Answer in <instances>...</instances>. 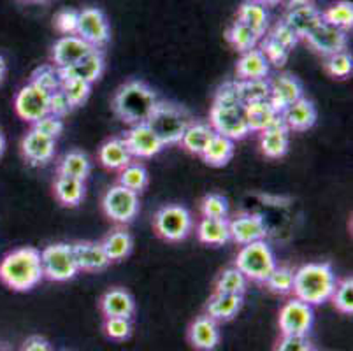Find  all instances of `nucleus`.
I'll list each match as a JSON object with an SVG mask.
<instances>
[{
  "mask_svg": "<svg viewBox=\"0 0 353 351\" xmlns=\"http://www.w3.org/2000/svg\"><path fill=\"white\" fill-rule=\"evenodd\" d=\"M210 125L214 134L225 135L234 143L252 134L248 128V120H246V104L237 95L234 81L225 83L216 92L210 112Z\"/></svg>",
  "mask_w": 353,
  "mask_h": 351,
  "instance_id": "obj_1",
  "label": "nucleus"
},
{
  "mask_svg": "<svg viewBox=\"0 0 353 351\" xmlns=\"http://www.w3.org/2000/svg\"><path fill=\"white\" fill-rule=\"evenodd\" d=\"M43 279L41 251L37 248H18L0 260V281L14 292H30Z\"/></svg>",
  "mask_w": 353,
  "mask_h": 351,
  "instance_id": "obj_2",
  "label": "nucleus"
},
{
  "mask_svg": "<svg viewBox=\"0 0 353 351\" xmlns=\"http://www.w3.org/2000/svg\"><path fill=\"white\" fill-rule=\"evenodd\" d=\"M159 97L150 85L132 79L121 85L113 97V112L127 125L146 123L155 109Z\"/></svg>",
  "mask_w": 353,
  "mask_h": 351,
  "instance_id": "obj_3",
  "label": "nucleus"
},
{
  "mask_svg": "<svg viewBox=\"0 0 353 351\" xmlns=\"http://www.w3.org/2000/svg\"><path fill=\"white\" fill-rule=\"evenodd\" d=\"M336 285H338V279L330 263H306L295 270L292 294L295 299L306 304L320 305L330 301Z\"/></svg>",
  "mask_w": 353,
  "mask_h": 351,
  "instance_id": "obj_4",
  "label": "nucleus"
},
{
  "mask_svg": "<svg viewBox=\"0 0 353 351\" xmlns=\"http://www.w3.org/2000/svg\"><path fill=\"white\" fill-rule=\"evenodd\" d=\"M194 121V116L187 108L174 102L159 101L146 123L165 146H172V144H179L185 130Z\"/></svg>",
  "mask_w": 353,
  "mask_h": 351,
  "instance_id": "obj_5",
  "label": "nucleus"
},
{
  "mask_svg": "<svg viewBox=\"0 0 353 351\" xmlns=\"http://www.w3.org/2000/svg\"><path fill=\"white\" fill-rule=\"evenodd\" d=\"M234 267H237L248 281L265 283L269 274L278 267V262L272 248L264 239L241 246Z\"/></svg>",
  "mask_w": 353,
  "mask_h": 351,
  "instance_id": "obj_6",
  "label": "nucleus"
},
{
  "mask_svg": "<svg viewBox=\"0 0 353 351\" xmlns=\"http://www.w3.org/2000/svg\"><path fill=\"white\" fill-rule=\"evenodd\" d=\"M41 265L44 278L57 283L69 281L79 272L72 244L67 243H54L44 248L41 251Z\"/></svg>",
  "mask_w": 353,
  "mask_h": 351,
  "instance_id": "obj_7",
  "label": "nucleus"
},
{
  "mask_svg": "<svg viewBox=\"0 0 353 351\" xmlns=\"http://www.w3.org/2000/svg\"><path fill=\"white\" fill-rule=\"evenodd\" d=\"M153 227L163 241L179 243L187 239L194 228V218L185 205L167 204L157 211L153 218Z\"/></svg>",
  "mask_w": 353,
  "mask_h": 351,
  "instance_id": "obj_8",
  "label": "nucleus"
},
{
  "mask_svg": "<svg viewBox=\"0 0 353 351\" xmlns=\"http://www.w3.org/2000/svg\"><path fill=\"white\" fill-rule=\"evenodd\" d=\"M139 193L125 188L121 185H113L102 197V209L105 217L114 223L128 225L139 214Z\"/></svg>",
  "mask_w": 353,
  "mask_h": 351,
  "instance_id": "obj_9",
  "label": "nucleus"
},
{
  "mask_svg": "<svg viewBox=\"0 0 353 351\" xmlns=\"http://www.w3.org/2000/svg\"><path fill=\"white\" fill-rule=\"evenodd\" d=\"M313 323V305L306 304V302L295 297L281 305L280 317H278L281 336H307Z\"/></svg>",
  "mask_w": 353,
  "mask_h": 351,
  "instance_id": "obj_10",
  "label": "nucleus"
},
{
  "mask_svg": "<svg viewBox=\"0 0 353 351\" xmlns=\"http://www.w3.org/2000/svg\"><path fill=\"white\" fill-rule=\"evenodd\" d=\"M76 35L81 37L94 50H102L111 41V25H109L104 11L99 8L81 9Z\"/></svg>",
  "mask_w": 353,
  "mask_h": 351,
  "instance_id": "obj_11",
  "label": "nucleus"
},
{
  "mask_svg": "<svg viewBox=\"0 0 353 351\" xmlns=\"http://www.w3.org/2000/svg\"><path fill=\"white\" fill-rule=\"evenodd\" d=\"M50 92L41 86L28 83L18 92L14 99V109L21 120L28 123L39 121L43 116L50 114Z\"/></svg>",
  "mask_w": 353,
  "mask_h": 351,
  "instance_id": "obj_12",
  "label": "nucleus"
},
{
  "mask_svg": "<svg viewBox=\"0 0 353 351\" xmlns=\"http://www.w3.org/2000/svg\"><path fill=\"white\" fill-rule=\"evenodd\" d=\"M304 41H306L307 46H310L314 53L322 54V57H330V54L346 51L350 37L346 30H341V28L332 27V25L322 21L319 27H314L313 30L304 37Z\"/></svg>",
  "mask_w": 353,
  "mask_h": 351,
  "instance_id": "obj_13",
  "label": "nucleus"
},
{
  "mask_svg": "<svg viewBox=\"0 0 353 351\" xmlns=\"http://www.w3.org/2000/svg\"><path fill=\"white\" fill-rule=\"evenodd\" d=\"M125 144L132 154V159H153L162 153L165 144L160 141L159 135L148 127V123L132 125L125 134Z\"/></svg>",
  "mask_w": 353,
  "mask_h": 351,
  "instance_id": "obj_14",
  "label": "nucleus"
},
{
  "mask_svg": "<svg viewBox=\"0 0 353 351\" xmlns=\"http://www.w3.org/2000/svg\"><path fill=\"white\" fill-rule=\"evenodd\" d=\"M230 239L239 246L255 243V241H264L268 236V227L262 218V214L256 212H241L229 221Z\"/></svg>",
  "mask_w": 353,
  "mask_h": 351,
  "instance_id": "obj_15",
  "label": "nucleus"
},
{
  "mask_svg": "<svg viewBox=\"0 0 353 351\" xmlns=\"http://www.w3.org/2000/svg\"><path fill=\"white\" fill-rule=\"evenodd\" d=\"M269 88H271L269 102L280 114L288 106H292L295 101H299L301 97H304L303 83L294 74L288 72H281L272 77V79H269Z\"/></svg>",
  "mask_w": 353,
  "mask_h": 351,
  "instance_id": "obj_16",
  "label": "nucleus"
},
{
  "mask_svg": "<svg viewBox=\"0 0 353 351\" xmlns=\"http://www.w3.org/2000/svg\"><path fill=\"white\" fill-rule=\"evenodd\" d=\"M92 50L94 48L86 44L78 35H62L54 41L53 48H51V63L60 70L67 69L79 62Z\"/></svg>",
  "mask_w": 353,
  "mask_h": 351,
  "instance_id": "obj_17",
  "label": "nucleus"
},
{
  "mask_svg": "<svg viewBox=\"0 0 353 351\" xmlns=\"http://www.w3.org/2000/svg\"><path fill=\"white\" fill-rule=\"evenodd\" d=\"M54 148L57 141L34 128H30L21 141V154L30 166H44L51 162L54 157Z\"/></svg>",
  "mask_w": 353,
  "mask_h": 351,
  "instance_id": "obj_18",
  "label": "nucleus"
},
{
  "mask_svg": "<svg viewBox=\"0 0 353 351\" xmlns=\"http://www.w3.org/2000/svg\"><path fill=\"white\" fill-rule=\"evenodd\" d=\"M319 118V111L313 101L301 97L299 101H295L294 104L288 106L283 112H281V121L285 127L290 132H306L314 127Z\"/></svg>",
  "mask_w": 353,
  "mask_h": 351,
  "instance_id": "obj_19",
  "label": "nucleus"
},
{
  "mask_svg": "<svg viewBox=\"0 0 353 351\" xmlns=\"http://www.w3.org/2000/svg\"><path fill=\"white\" fill-rule=\"evenodd\" d=\"M220 327L208 314L195 318L188 327V343L197 351H213L220 344Z\"/></svg>",
  "mask_w": 353,
  "mask_h": 351,
  "instance_id": "obj_20",
  "label": "nucleus"
},
{
  "mask_svg": "<svg viewBox=\"0 0 353 351\" xmlns=\"http://www.w3.org/2000/svg\"><path fill=\"white\" fill-rule=\"evenodd\" d=\"M101 313L104 318H128L132 320L136 313V301L127 290L111 288L101 297L99 302Z\"/></svg>",
  "mask_w": 353,
  "mask_h": 351,
  "instance_id": "obj_21",
  "label": "nucleus"
},
{
  "mask_svg": "<svg viewBox=\"0 0 353 351\" xmlns=\"http://www.w3.org/2000/svg\"><path fill=\"white\" fill-rule=\"evenodd\" d=\"M104 67L105 60L102 50H92L79 62L67 67V69L59 70L62 77H76V79H81V81L88 83V85H94L97 79H101L102 72H104Z\"/></svg>",
  "mask_w": 353,
  "mask_h": 351,
  "instance_id": "obj_22",
  "label": "nucleus"
},
{
  "mask_svg": "<svg viewBox=\"0 0 353 351\" xmlns=\"http://www.w3.org/2000/svg\"><path fill=\"white\" fill-rule=\"evenodd\" d=\"M72 250L79 270H83V272H101V270L108 269L109 263H111L101 243L81 241V243L72 244Z\"/></svg>",
  "mask_w": 353,
  "mask_h": 351,
  "instance_id": "obj_23",
  "label": "nucleus"
},
{
  "mask_svg": "<svg viewBox=\"0 0 353 351\" xmlns=\"http://www.w3.org/2000/svg\"><path fill=\"white\" fill-rule=\"evenodd\" d=\"M271 72L268 58L259 48L241 53L236 63V79L237 81H250V79H268Z\"/></svg>",
  "mask_w": 353,
  "mask_h": 351,
  "instance_id": "obj_24",
  "label": "nucleus"
},
{
  "mask_svg": "<svg viewBox=\"0 0 353 351\" xmlns=\"http://www.w3.org/2000/svg\"><path fill=\"white\" fill-rule=\"evenodd\" d=\"M285 23L299 35V39H304L314 27L322 23V11L314 4L297 6V8L288 9L283 18Z\"/></svg>",
  "mask_w": 353,
  "mask_h": 351,
  "instance_id": "obj_25",
  "label": "nucleus"
},
{
  "mask_svg": "<svg viewBox=\"0 0 353 351\" xmlns=\"http://www.w3.org/2000/svg\"><path fill=\"white\" fill-rule=\"evenodd\" d=\"M290 146V130L283 121L272 125L268 130L260 132V150L268 159H283Z\"/></svg>",
  "mask_w": 353,
  "mask_h": 351,
  "instance_id": "obj_26",
  "label": "nucleus"
},
{
  "mask_svg": "<svg viewBox=\"0 0 353 351\" xmlns=\"http://www.w3.org/2000/svg\"><path fill=\"white\" fill-rule=\"evenodd\" d=\"M243 308V295L213 294L206 304V314L216 323L234 320Z\"/></svg>",
  "mask_w": 353,
  "mask_h": 351,
  "instance_id": "obj_27",
  "label": "nucleus"
},
{
  "mask_svg": "<svg viewBox=\"0 0 353 351\" xmlns=\"http://www.w3.org/2000/svg\"><path fill=\"white\" fill-rule=\"evenodd\" d=\"M99 162L109 170H121L132 162V154L128 151L123 137L105 141L99 150Z\"/></svg>",
  "mask_w": 353,
  "mask_h": 351,
  "instance_id": "obj_28",
  "label": "nucleus"
},
{
  "mask_svg": "<svg viewBox=\"0 0 353 351\" xmlns=\"http://www.w3.org/2000/svg\"><path fill=\"white\" fill-rule=\"evenodd\" d=\"M246 120L250 132H264L272 125L280 123L281 114L272 108L269 101H260L246 104Z\"/></svg>",
  "mask_w": 353,
  "mask_h": 351,
  "instance_id": "obj_29",
  "label": "nucleus"
},
{
  "mask_svg": "<svg viewBox=\"0 0 353 351\" xmlns=\"http://www.w3.org/2000/svg\"><path fill=\"white\" fill-rule=\"evenodd\" d=\"M54 197L65 208H78L81 201L85 199L86 186L85 181L76 178H69V176H60L57 178L53 185Z\"/></svg>",
  "mask_w": 353,
  "mask_h": 351,
  "instance_id": "obj_30",
  "label": "nucleus"
},
{
  "mask_svg": "<svg viewBox=\"0 0 353 351\" xmlns=\"http://www.w3.org/2000/svg\"><path fill=\"white\" fill-rule=\"evenodd\" d=\"M197 237L201 243L210 246H223L230 241L229 220L218 218H202L197 225Z\"/></svg>",
  "mask_w": 353,
  "mask_h": 351,
  "instance_id": "obj_31",
  "label": "nucleus"
},
{
  "mask_svg": "<svg viewBox=\"0 0 353 351\" xmlns=\"http://www.w3.org/2000/svg\"><path fill=\"white\" fill-rule=\"evenodd\" d=\"M234 151H236V146H234L232 139H229V137H225V135L214 134L201 157L208 166L223 167L232 160Z\"/></svg>",
  "mask_w": 353,
  "mask_h": 351,
  "instance_id": "obj_32",
  "label": "nucleus"
},
{
  "mask_svg": "<svg viewBox=\"0 0 353 351\" xmlns=\"http://www.w3.org/2000/svg\"><path fill=\"white\" fill-rule=\"evenodd\" d=\"M213 135H214V130L211 128L210 123H204V121H194V123L185 130L179 144H181L188 153L201 157V154L204 153V150H206L208 144H210Z\"/></svg>",
  "mask_w": 353,
  "mask_h": 351,
  "instance_id": "obj_33",
  "label": "nucleus"
},
{
  "mask_svg": "<svg viewBox=\"0 0 353 351\" xmlns=\"http://www.w3.org/2000/svg\"><path fill=\"white\" fill-rule=\"evenodd\" d=\"M101 244L104 248L109 262H120V260L127 259L130 255V251L134 248V239L130 236V232H127L125 228H117V230L109 232Z\"/></svg>",
  "mask_w": 353,
  "mask_h": 351,
  "instance_id": "obj_34",
  "label": "nucleus"
},
{
  "mask_svg": "<svg viewBox=\"0 0 353 351\" xmlns=\"http://www.w3.org/2000/svg\"><path fill=\"white\" fill-rule=\"evenodd\" d=\"M237 21L245 23L246 27L264 37L269 27V12L264 6L256 4L253 0H245L237 12Z\"/></svg>",
  "mask_w": 353,
  "mask_h": 351,
  "instance_id": "obj_35",
  "label": "nucleus"
},
{
  "mask_svg": "<svg viewBox=\"0 0 353 351\" xmlns=\"http://www.w3.org/2000/svg\"><path fill=\"white\" fill-rule=\"evenodd\" d=\"M59 174L60 176H69V178L81 179L86 181L92 172V162H90L88 154L83 153V151H69V153L63 154V159L59 163Z\"/></svg>",
  "mask_w": 353,
  "mask_h": 351,
  "instance_id": "obj_36",
  "label": "nucleus"
},
{
  "mask_svg": "<svg viewBox=\"0 0 353 351\" xmlns=\"http://www.w3.org/2000/svg\"><path fill=\"white\" fill-rule=\"evenodd\" d=\"M225 39L227 43H229L234 50L239 51V53H245V51L253 50V48L259 46L262 35H259L255 30H252V28L246 27L245 23H241V21H234V23L227 28Z\"/></svg>",
  "mask_w": 353,
  "mask_h": 351,
  "instance_id": "obj_37",
  "label": "nucleus"
},
{
  "mask_svg": "<svg viewBox=\"0 0 353 351\" xmlns=\"http://www.w3.org/2000/svg\"><path fill=\"white\" fill-rule=\"evenodd\" d=\"M246 288H248V279L237 267L225 269L214 281V294L245 295Z\"/></svg>",
  "mask_w": 353,
  "mask_h": 351,
  "instance_id": "obj_38",
  "label": "nucleus"
},
{
  "mask_svg": "<svg viewBox=\"0 0 353 351\" xmlns=\"http://www.w3.org/2000/svg\"><path fill=\"white\" fill-rule=\"evenodd\" d=\"M148 183H150V176L143 163L130 162L127 167L120 170L118 176V185L125 186V188L132 190V192L141 193L146 190Z\"/></svg>",
  "mask_w": 353,
  "mask_h": 351,
  "instance_id": "obj_39",
  "label": "nucleus"
},
{
  "mask_svg": "<svg viewBox=\"0 0 353 351\" xmlns=\"http://www.w3.org/2000/svg\"><path fill=\"white\" fill-rule=\"evenodd\" d=\"M322 19L332 27L348 32L353 27V4L350 0H339L322 11Z\"/></svg>",
  "mask_w": 353,
  "mask_h": 351,
  "instance_id": "obj_40",
  "label": "nucleus"
},
{
  "mask_svg": "<svg viewBox=\"0 0 353 351\" xmlns=\"http://www.w3.org/2000/svg\"><path fill=\"white\" fill-rule=\"evenodd\" d=\"M237 90V95L245 104L252 102L269 101L271 88H269V79H250V81H234Z\"/></svg>",
  "mask_w": 353,
  "mask_h": 351,
  "instance_id": "obj_41",
  "label": "nucleus"
},
{
  "mask_svg": "<svg viewBox=\"0 0 353 351\" xmlns=\"http://www.w3.org/2000/svg\"><path fill=\"white\" fill-rule=\"evenodd\" d=\"M60 90L69 99L72 108H79L88 101L90 93H92V85L81 81V79H76V77H62Z\"/></svg>",
  "mask_w": 353,
  "mask_h": 351,
  "instance_id": "obj_42",
  "label": "nucleus"
},
{
  "mask_svg": "<svg viewBox=\"0 0 353 351\" xmlns=\"http://www.w3.org/2000/svg\"><path fill=\"white\" fill-rule=\"evenodd\" d=\"M294 276L295 272L290 267H276L265 279V286L276 295H288L294 288Z\"/></svg>",
  "mask_w": 353,
  "mask_h": 351,
  "instance_id": "obj_43",
  "label": "nucleus"
},
{
  "mask_svg": "<svg viewBox=\"0 0 353 351\" xmlns=\"http://www.w3.org/2000/svg\"><path fill=\"white\" fill-rule=\"evenodd\" d=\"M259 44H260L259 50L264 53L265 58H268L269 66L283 67L285 63L288 62L290 50H288V48H285L281 43H278V41H276L274 37H271L269 34L260 39Z\"/></svg>",
  "mask_w": 353,
  "mask_h": 351,
  "instance_id": "obj_44",
  "label": "nucleus"
},
{
  "mask_svg": "<svg viewBox=\"0 0 353 351\" xmlns=\"http://www.w3.org/2000/svg\"><path fill=\"white\" fill-rule=\"evenodd\" d=\"M330 301H332L334 308L338 309L339 313L346 314V317H352L353 314V278L352 276L338 281Z\"/></svg>",
  "mask_w": 353,
  "mask_h": 351,
  "instance_id": "obj_45",
  "label": "nucleus"
},
{
  "mask_svg": "<svg viewBox=\"0 0 353 351\" xmlns=\"http://www.w3.org/2000/svg\"><path fill=\"white\" fill-rule=\"evenodd\" d=\"M30 83L41 86L46 92L53 93L57 90H60L62 85V76H60V70L53 66V63H46V66H41L32 72Z\"/></svg>",
  "mask_w": 353,
  "mask_h": 351,
  "instance_id": "obj_46",
  "label": "nucleus"
},
{
  "mask_svg": "<svg viewBox=\"0 0 353 351\" xmlns=\"http://www.w3.org/2000/svg\"><path fill=\"white\" fill-rule=\"evenodd\" d=\"M323 69H325V72L329 74L330 77H336V79H345V77H348L353 70L352 54H350L348 51H341V53L325 57Z\"/></svg>",
  "mask_w": 353,
  "mask_h": 351,
  "instance_id": "obj_47",
  "label": "nucleus"
},
{
  "mask_svg": "<svg viewBox=\"0 0 353 351\" xmlns=\"http://www.w3.org/2000/svg\"><path fill=\"white\" fill-rule=\"evenodd\" d=\"M201 214L202 218H223L229 217V201L220 193H210L202 199L201 202Z\"/></svg>",
  "mask_w": 353,
  "mask_h": 351,
  "instance_id": "obj_48",
  "label": "nucleus"
},
{
  "mask_svg": "<svg viewBox=\"0 0 353 351\" xmlns=\"http://www.w3.org/2000/svg\"><path fill=\"white\" fill-rule=\"evenodd\" d=\"M78 21H79L78 9L65 8L54 14L53 27L54 30L62 35H76V32H78Z\"/></svg>",
  "mask_w": 353,
  "mask_h": 351,
  "instance_id": "obj_49",
  "label": "nucleus"
},
{
  "mask_svg": "<svg viewBox=\"0 0 353 351\" xmlns=\"http://www.w3.org/2000/svg\"><path fill=\"white\" fill-rule=\"evenodd\" d=\"M104 334L111 341H127L132 336V321L128 318H104Z\"/></svg>",
  "mask_w": 353,
  "mask_h": 351,
  "instance_id": "obj_50",
  "label": "nucleus"
},
{
  "mask_svg": "<svg viewBox=\"0 0 353 351\" xmlns=\"http://www.w3.org/2000/svg\"><path fill=\"white\" fill-rule=\"evenodd\" d=\"M32 128L57 141L60 137V134L63 132V121L62 118H57V116L53 114H46L43 116L39 121L32 123Z\"/></svg>",
  "mask_w": 353,
  "mask_h": 351,
  "instance_id": "obj_51",
  "label": "nucleus"
},
{
  "mask_svg": "<svg viewBox=\"0 0 353 351\" xmlns=\"http://www.w3.org/2000/svg\"><path fill=\"white\" fill-rule=\"evenodd\" d=\"M269 35H271V37H274L278 43H281L285 48H288L290 51L294 50V48L297 46V43L301 41L299 35L295 34V32L292 30V28L288 27L287 23H285L283 19H281V21H278V23L274 25V28H272L271 34H269Z\"/></svg>",
  "mask_w": 353,
  "mask_h": 351,
  "instance_id": "obj_52",
  "label": "nucleus"
},
{
  "mask_svg": "<svg viewBox=\"0 0 353 351\" xmlns=\"http://www.w3.org/2000/svg\"><path fill=\"white\" fill-rule=\"evenodd\" d=\"M311 343L307 336H281L274 351H310Z\"/></svg>",
  "mask_w": 353,
  "mask_h": 351,
  "instance_id": "obj_53",
  "label": "nucleus"
},
{
  "mask_svg": "<svg viewBox=\"0 0 353 351\" xmlns=\"http://www.w3.org/2000/svg\"><path fill=\"white\" fill-rule=\"evenodd\" d=\"M72 106H70L69 99L63 95L62 90H57L50 95V114L57 116V118H63V116L69 114L72 111Z\"/></svg>",
  "mask_w": 353,
  "mask_h": 351,
  "instance_id": "obj_54",
  "label": "nucleus"
},
{
  "mask_svg": "<svg viewBox=\"0 0 353 351\" xmlns=\"http://www.w3.org/2000/svg\"><path fill=\"white\" fill-rule=\"evenodd\" d=\"M21 351H53V348L43 336H30L21 346Z\"/></svg>",
  "mask_w": 353,
  "mask_h": 351,
  "instance_id": "obj_55",
  "label": "nucleus"
},
{
  "mask_svg": "<svg viewBox=\"0 0 353 351\" xmlns=\"http://www.w3.org/2000/svg\"><path fill=\"white\" fill-rule=\"evenodd\" d=\"M285 4H287L288 9L297 8V6H306V4H313V0H283Z\"/></svg>",
  "mask_w": 353,
  "mask_h": 351,
  "instance_id": "obj_56",
  "label": "nucleus"
},
{
  "mask_svg": "<svg viewBox=\"0 0 353 351\" xmlns=\"http://www.w3.org/2000/svg\"><path fill=\"white\" fill-rule=\"evenodd\" d=\"M6 74H8V63H6V58L0 54V85L4 83Z\"/></svg>",
  "mask_w": 353,
  "mask_h": 351,
  "instance_id": "obj_57",
  "label": "nucleus"
},
{
  "mask_svg": "<svg viewBox=\"0 0 353 351\" xmlns=\"http://www.w3.org/2000/svg\"><path fill=\"white\" fill-rule=\"evenodd\" d=\"M253 2H256V4L264 6L265 9L268 8H274V6H280L283 0H253Z\"/></svg>",
  "mask_w": 353,
  "mask_h": 351,
  "instance_id": "obj_58",
  "label": "nucleus"
},
{
  "mask_svg": "<svg viewBox=\"0 0 353 351\" xmlns=\"http://www.w3.org/2000/svg\"><path fill=\"white\" fill-rule=\"evenodd\" d=\"M4 151H6V137L4 134H2V130H0V159H2Z\"/></svg>",
  "mask_w": 353,
  "mask_h": 351,
  "instance_id": "obj_59",
  "label": "nucleus"
},
{
  "mask_svg": "<svg viewBox=\"0 0 353 351\" xmlns=\"http://www.w3.org/2000/svg\"><path fill=\"white\" fill-rule=\"evenodd\" d=\"M21 2H27V4H44L48 0H21Z\"/></svg>",
  "mask_w": 353,
  "mask_h": 351,
  "instance_id": "obj_60",
  "label": "nucleus"
},
{
  "mask_svg": "<svg viewBox=\"0 0 353 351\" xmlns=\"http://www.w3.org/2000/svg\"><path fill=\"white\" fill-rule=\"evenodd\" d=\"M0 351H9V350H6V348H0Z\"/></svg>",
  "mask_w": 353,
  "mask_h": 351,
  "instance_id": "obj_61",
  "label": "nucleus"
},
{
  "mask_svg": "<svg viewBox=\"0 0 353 351\" xmlns=\"http://www.w3.org/2000/svg\"><path fill=\"white\" fill-rule=\"evenodd\" d=\"M310 351H314V350H313V348H311V350H310Z\"/></svg>",
  "mask_w": 353,
  "mask_h": 351,
  "instance_id": "obj_62",
  "label": "nucleus"
}]
</instances>
